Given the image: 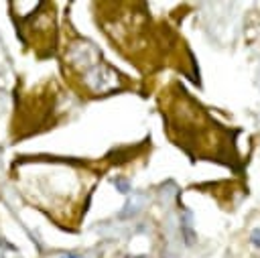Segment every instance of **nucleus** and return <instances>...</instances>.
I'll use <instances>...</instances> for the list:
<instances>
[{"instance_id":"f03ea898","label":"nucleus","mask_w":260,"mask_h":258,"mask_svg":"<svg viewBox=\"0 0 260 258\" xmlns=\"http://www.w3.org/2000/svg\"><path fill=\"white\" fill-rule=\"evenodd\" d=\"M114 187H116L120 193H130V183H128L126 179H122V177L114 179Z\"/></svg>"},{"instance_id":"f257e3e1","label":"nucleus","mask_w":260,"mask_h":258,"mask_svg":"<svg viewBox=\"0 0 260 258\" xmlns=\"http://www.w3.org/2000/svg\"><path fill=\"white\" fill-rule=\"evenodd\" d=\"M181 232H183L185 244H187V246H193L195 240H197V236H195V232H193V225H191V213H189V211H185V219L181 221Z\"/></svg>"},{"instance_id":"7ed1b4c3","label":"nucleus","mask_w":260,"mask_h":258,"mask_svg":"<svg viewBox=\"0 0 260 258\" xmlns=\"http://www.w3.org/2000/svg\"><path fill=\"white\" fill-rule=\"evenodd\" d=\"M250 242L254 248H260V228H254L252 234H250Z\"/></svg>"},{"instance_id":"39448f33","label":"nucleus","mask_w":260,"mask_h":258,"mask_svg":"<svg viewBox=\"0 0 260 258\" xmlns=\"http://www.w3.org/2000/svg\"><path fill=\"white\" fill-rule=\"evenodd\" d=\"M128 258H130V256H128Z\"/></svg>"},{"instance_id":"20e7f679","label":"nucleus","mask_w":260,"mask_h":258,"mask_svg":"<svg viewBox=\"0 0 260 258\" xmlns=\"http://www.w3.org/2000/svg\"><path fill=\"white\" fill-rule=\"evenodd\" d=\"M61 258H79V256H77V254H75V252H69V254H63V256H61Z\"/></svg>"}]
</instances>
